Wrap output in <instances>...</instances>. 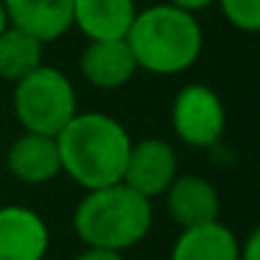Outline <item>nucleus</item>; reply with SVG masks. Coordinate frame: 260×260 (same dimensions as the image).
<instances>
[{
  "mask_svg": "<svg viewBox=\"0 0 260 260\" xmlns=\"http://www.w3.org/2000/svg\"><path fill=\"white\" fill-rule=\"evenodd\" d=\"M62 171L76 185L95 190L123 179L132 137L104 112H76L56 135Z\"/></svg>",
  "mask_w": 260,
  "mask_h": 260,
  "instance_id": "nucleus-1",
  "label": "nucleus"
},
{
  "mask_svg": "<svg viewBox=\"0 0 260 260\" xmlns=\"http://www.w3.org/2000/svg\"><path fill=\"white\" fill-rule=\"evenodd\" d=\"M126 42L140 70L176 76L196 64L204 34L193 12H185L174 3H157L135 14L126 31Z\"/></svg>",
  "mask_w": 260,
  "mask_h": 260,
  "instance_id": "nucleus-2",
  "label": "nucleus"
},
{
  "mask_svg": "<svg viewBox=\"0 0 260 260\" xmlns=\"http://www.w3.org/2000/svg\"><path fill=\"white\" fill-rule=\"evenodd\" d=\"M151 199L132 190L126 182L87 190L73 213V230L84 246L126 252L151 230Z\"/></svg>",
  "mask_w": 260,
  "mask_h": 260,
  "instance_id": "nucleus-3",
  "label": "nucleus"
},
{
  "mask_svg": "<svg viewBox=\"0 0 260 260\" xmlns=\"http://www.w3.org/2000/svg\"><path fill=\"white\" fill-rule=\"evenodd\" d=\"M12 107L25 132L53 135V137L79 112L73 81L62 70L45 68V64H40L28 76L14 81Z\"/></svg>",
  "mask_w": 260,
  "mask_h": 260,
  "instance_id": "nucleus-4",
  "label": "nucleus"
},
{
  "mask_svg": "<svg viewBox=\"0 0 260 260\" xmlns=\"http://www.w3.org/2000/svg\"><path fill=\"white\" fill-rule=\"evenodd\" d=\"M171 126L182 143L193 148H210L224 135V104L207 84H187L171 104Z\"/></svg>",
  "mask_w": 260,
  "mask_h": 260,
  "instance_id": "nucleus-5",
  "label": "nucleus"
},
{
  "mask_svg": "<svg viewBox=\"0 0 260 260\" xmlns=\"http://www.w3.org/2000/svg\"><path fill=\"white\" fill-rule=\"evenodd\" d=\"M174 176H176V151L171 148V143L159 140V137H146V140L132 143L120 182H126L140 196L154 199L168 190Z\"/></svg>",
  "mask_w": 260,
  "mask_h": 260,
  "instance_id": "nucleus-6",
  "label": "nucleus"
},
{
  "mask_svg": "<svg viewBox=\"0 0 260 260\" xmlns=\"http://www.w3.org/2000/svg\"><path fill=\"white\" fill-rule=\"evenodd\" d=\"M48 224L20 204L0 207V260H42L48 252Z\"/></svg>",
  "mask_w": 260,
  "mask_h": 260,
  "instance_id": "nucleus-7",
  "label": "nucleus"
},
{
  "mask_svg": "<svg viewBox=\"0 0 260 260\" xmlns=\"http://www.w3.org/2000/svg\"><path fill=\"white\" fill-rule=\"evenodd\" d=\"M81 76L98 90H118L135 79L137 59L123 40H90L79 59Z\"/></svg>",
  "mask_w": 260,
  "mask_h": 260,
  "instance_id": "nucleus-8",
  "label": "nucleus"
},
{
  "mask_svg": "<svg viewBox=\"0 0 260 260\" xmlns=\"http://www.w3.org/2000/svg\"><path fill=\"white\" fill-rule=\"evenodd\" d=\"M6 23L45 42L73 28V0H0Z\"/></svg>",
  "mask_w": 260,
  "mask_h": 260,
  "instance_id": "nucleus-9",
  "label": "nucleus"
},
{
  "mask_svg": "<svg viewBox=\"0 0 260 260\" xmlns=\"http://www.w3.org/2000/svg\"><path fill=\"white\" fill-rule=\"evenodd\" d=\"M165 196V207H168L171 218L185 230V226H199L210 224L218 218V190L213 182H207L199 174H185L174 176V182L168 185Z\"/></svg>",
  "mask_w": 260,
  "mask_h": 260,
  "instance_id": "nucleus-10",
  "label": "nucleus"
},
{
  "mask_svg": "<svg viewBox=\"0 0 260 260\" xmlns=\"http://www.w3.org/2000/svg\"><path fill=\"white\" fill-rule=\"evenodd\" d=\"M6 165L14 179L25 185H45L62 174V159H59V146L53 135H37L25 132L9 146Z\"/></svg>",
  "mask_w": 260,
  "mask_h": 260,
  "instance_id": "nucleus-11",
  "label": "nucleus"
},
{
  "mask_svg": "<svg viewBox=\"0 0 260 260\" xmlns=\"http://www.w3.org/2000/svg\"><path fill=\"white\" fill-rule=\"evenodd\" d=\"M135 14V0H73V25L87 40H123Z\"/></svg>",
  "mask_w": 260,
  "mask_h": 260,
  "instance_id": "nucleus-12",
  "label": "nucleus"
},
{
  "mask_svg": "<svg viewBox=\"0 0 260 260\" xmlns=\"http://www.w3.org/2000/svg\"><path fill=\"white\" fill-rule=\"evenodd\" d=\"M171 260H238V238L230 226L210 224L185 226L171 249Z\"/></svg>",
  "mask_w": 260,
  "mask_h": 260,
  "instance_id": "nucleus-13",
  "label": "nucleus"
},
{
  "mask_svg": "<svg viewBox=\"0 0 260 260\" xmlns=\"http://www.w3.org/2000/svg\"><path fill=\"white\" fill-rule=\"evenodd\" d=\"M42 64V42L25 31L6 25L0 31V79L20 81Z\"/></svg>",
  "mask_w": 260,
  "mask_h": 260,
  "instance_id": "nucleus-14",
  "label": "nucleus"
},
{
  "mask_svg": "<svg viewBox=\"0 0 260 260\" xmlns=\"http://www.w3.org/2000/svg\"><path fill=\"white\" fill-rule=\"evenodd\" d=\"M226 23L238 31L257 34L260 31V0H218Z\"/></svg>",
  "mask_w": 260,
  "mask_h": 260,
  "instance_id": "nucleus-15",
  "label": "nucleus"
},
{
  "mask_svg": "<svg viewBox=\"0 0 260 260\" xmlns=\"http://www.w3.org/2000/svg\"><path fill=\"white\" fill-rule=\"evenodd\" d=\"M238 260H260V230H252L243 243H238Z\"/></svg>",
  "mask_w": 260,
  "mask_h": 260,
  "instance_id": "nucleus-16",
  "label": "nucleus"
},
{
  "mask_svg": "<svg viewBox=\"0 0 260 260\" xmlns=\"http://www.w3.org/2000/svg\"><path fill=\"white\" fill-rule=\"evenodd\" d=\"M73 260H126L123 252H112V249H95V246H87L84 252H79Z\"/></svg>",
  "mask_w": 260,
  "mask_h": 260,
  "instance_id": "nucleus-17",
  "label": "nucleus"
},
{
  "mask_svg": "<svg viewBox=\"0 0 260 260\" xmlns=\"http://www.w3.org/2000/svg\"><path fill=\"white\" fill-rule=\"evenodd\" d=\"M168 3H174V6L185 9V12H202V9H207L210 3H215V0H168Z\"/></svg>",
  "mask_w": 260,
  "mask_h": 260,
  "instance_id": "nucleus-18",
  "label": "nucleus"
},
{
  "mask_svg": "<svg viewBox=\"0 0 260 260\" xmlns=\"http://www.w3.org/2000/svg\"><path fill=\"white\" fill-rule=\"evenodd\" d=\"M6 12H3V3H0V31H3V28H6Z\"/></svg>",
  "mask_w": 260,
  "mask_h": 260,
  "instance_id": "nucleus-19",
  "label": "nucleus"
}]
</instances>
